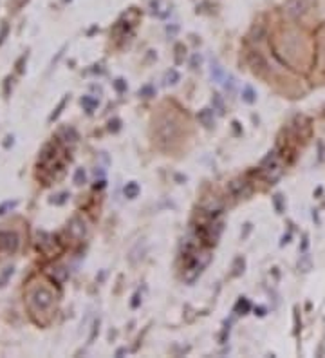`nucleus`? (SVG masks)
<instances>
[{
	"label": "nucleus",
	"mask_w": 325,
	"mask_h": 358,
	"mask_svg": "<svg viewBox=\"0 0 325 358\" xmlns=\"http://www.w3.org/2000/svg\"><path fill=\"white\" fill-rule=\"evenodd\" d=\"M243 100L246 101V103H255V101H257V92L253 91L252 87H244L243 89Z\"/></svg>",
	"instance_id": "nucleus-17"
},
{
	"label": "nucleus",
	"mask_w": 325,
	"mask_h": 358,
	"mask_svg": "<svg viewBox=\"0 0 325 358\" xmlns=\"http://www.w3.org/2000/svg\"><path fill=\"white\" fill-rule=\"evenodd\" d=\"M139 192H141V188H139V185L136 183V181H130V183H127L125 197H129V199H136V197L139 196Z\"/></svg>",
	"instance_id": "nucleus-13"
},
{
	"label": "nucleus",
	"mask_w": 325,
	"mask_h": 358,
	"mask_svg": "<svg viewBox=\"0 0 325 358\" xmlns=\"http://www.w3.org/2000/svg\"><path fill=\"white\" fill-rule=\"evenodd\" d=\"M255 311H259V313H257V315H260V317H262V315H264V308H259V310H255Z\"/></svg>",
	"instance_id": "nucleus-37"
},
{
	"label": "nucleus",
	"mask_w": 325,
	"mask_h": 358,
	"mask_svg": "<svg viewBox=\"0 0 325 358\" xmlns=\"http://www.w3.org/2000/svg\"><path fill=\"white\" fill-rule=\"evenodd\" d=\"M82 105H83V107H85L87 113L91 114L92 110H94L96 107H98V100H96V98H92V96H83L82 98Z\"/></svg>",
	"instance_id": "nucleus-16"
},
{
	"label": "nucleus",
	"mask_w": 325,
	"mask_h": 358,
	"mask_svg": "<svg viewBox=\"0 0 325 358\" xmlns=\"http://www.w3.org/2000/svg\"><path fill=\"white\" fill-rule=\"evenodd\" d=\"M139 297H141V295H139V292H138L134 295V301H132V308H138L139 306Z\"/></svg>",
	"instance_id": "nucleus-35"
},
{
	"label": "nucleus",
	"mask_w": 325,
	"mask_h": 358,
	"mask_svg": "<svg viewBox=\"0 0 325 358\" xmlns=\"http://www.w3.org/2000/svg\"><path fill=\"white\" fill-rule=\"evenodd\" d=\"M60 138L65 141V143H74V141L78 140V136H76L74 129H62Z\"/></svg>",
	"instance_id": "nucleus-15"
},
{
	"label": "nucleus",
	"mask_w": 325,
	"mask_h": 358,
	"mask_svg": "<svg viewBox=\"0 0 325 358\" xmlns=\"http://www.w3.org/2000/svg\"><path fill=\"white\" fill-rule=\"evenodd\" d=\"M197 120H199V122L203 123L206 129H212L213 123H215V118H213V110L212 109L199 110V114H197Z\"/></svg>",
	"instance_id": "nucleus-11"
},
{
	"label": "nucleus",
	"mask_w": 325,
	"mask_h": 358,
	"mask_svg": "<svg viewBox=\"0 0 325 358\" xmlns=\"http://www.w3.org/2000/svg\"><path fill=\"white\" fill-rule=\"evenodd\" d=\"M273 203H275V208H277L278 212H282V210H284V205H282V196H280V194H277V196L273 197Z\"/></svg>",
	"instance_id": "nucleus-29"
},
{
	"label": "nucleus",
	"mask_w": 325,
	"mask_h": 358,
	"mask_svg": "<svg viewBox=\"0 0 325 358\" xmlns=\"http://www.w3.org/2000/svg\"><path fill=\"white\" fill-rule=\"evenodd\" d=\"M13 275V268H6V271L0 275V286H4L6 282H8L9 277Z\"/></svg>",
	"instance_id": "nucleus-25"
},
{
	"label": "nucleus",
	"mask_w": 325,
	"mask_h": 358,
	"mask_svg": "<svg viewBox=\"0 0 325 358\" xmlns=\"http://www.w3.org/2000/svg\"><path fill=\"white\" fill-rule=\"evenodd\" d=\"M213 110H217L219 114L224 113V103H222V100L219 94H215V96H213Z\"/></svg>",
	"instance_id": "nucleus-21"
},
{
	"label": "nucleus",
	"mask_w": 325,
	"mask_h": 358,
	"mask_svg": "<svg viewBox=\"0 0 325 358\" xmlns=\"http://www.w3.org/2000/svg\"><path fill=\"white\" fill-rule=\"evenodd\" d=\"M139 94H141V96H145V98H148V96H152V94H154V91H152V87H145V89H141V91H139Z\"/></svg>",
	"instance_id": "nucleus-31"
},
{
	"label": "nucleus",
	"mask_w": 325,
	"mask_h": 358,
	"mask_svg": "<svg viewBox=\"0 0 325 358\" xmlns=\"http://www.w3.org/2000/svg\"><path fill=\"white\" fill-rule=\"evenodd\" d=\"M178 136H179V127H178V123H175V120L168 118V116L159 120V123H157V127H156V138H157V143H159L161 147H166V145L173 143V141L178 140Z\"/></svg>",
	"instance_id": "nucleus-2"
},
{
	"label": "nucleus",
	"mask_w": 325,
	"mask_h": 358,
	"mask_svg": "<svg viewBox=\"0 0 325 358\" xmlns=\"http://www.w3.org/2000/svg\"><path fill=\"white\" fill-rule=\"evenodd\" d=\"M65 199H67V194H60V196H58L57 201H55V199H52V203H57V205H62V203H64Z\"/></svg>",
	"instance_id": "nucleus-32"
},
{
	"label": "nucleus",
	"mask_w": 325,
	"mask_h": 358,
	"mask_svg": "<svg viewBox=\"0 0 325 358\" xmlns=\"http://www.w3.org/2000/svg\"><path fill=\"white\" fill-rule=\"evenodd\" d=\"M210 73H212L213 82H217V83L226 82V73H224V69L219 66V64H212V69H210Z\"/></svg>",
	"instance_id": "nucleus-12"
},
{
	"label": "nucleus",
	"mask_w": 325,
	"mask_h": 358,
	"mask_svg": "<svg viewBox=\"0 0 325 358\" xmlns=\"http://www.w3.org/2000/svg\"><path fill=\"white\" fill-rule=\"evenodd\" d=\"M15 206H17V201H13V203L8 201V203H4V205L0 206V215H4L6 212H8V210H13Z\"/></svg>",
	"instance_id": "nucleus-27"
},
{
	"label": "nucleus",
	"mask_w": 325,
	"mask_h": 358,
	"mask_svg": "<svg viewBox=\"0 0 325 358\" xmlns=\"http://www.w3.org/2000/svg\"><path fill=\"white\" fill-rule=\"evenodd\" d=\"M114 87H116V91L117 92H123V91H127V82L125 80H116V82H114Z\"/></svg>",
	"instance_id": "nucleus-28"
},
{
	"label": "nucleus",
	"mask_w": 325,
	"mask_h": 358,
	"mask_svg": "<svg viewBox=\"0 0 325 358\" xmlns=\"http://www.w3.org/2000/svg\"><path fill=\"white\" fill-rule=\"evenodd\" d=\"M9 145H13V138H11V136H9V138H6V143H4L6 149H9Z\"/></svg>",
	"instance_id": "nucleus-36"
},
{
	"label": "nucleus",
	"mask_w": 325,
	"mask_h": 358,
	"mask_svg": "<svg viewBox=\"0 0 325 358\" xmlns=\"http://www.w3.org/2000/svg\"><path fill=\"white\" fill-rule=\"evenodd\" d=\"M69 234L74 237V239H83V237L87 236V223L83 221V217L76 215V217L71 219Z\"/></svg>",
	"instance_id": "nucleus-7"
},
{
	"label": "nucleus",
	"mask_w": 325,
	"mask_h": 358,
	"mask_svg": "<svg viewBox=\"0 0 325 358\" xmlns=\"http://www.w3.org/2000/svg\"><path fill=\"white\" fill-rule=\"evenodd\" d=\"M52 302H55V295H52L51 289L43 288V286H40V288L31 293V306L36 308V310H49L52 306Z\"/></svg>",
	"instance_id": "nucleus-4"
},
{
	"label": "nucleus",
	"mask_w": 325,
	"mask_h": 358,
	"mask_svg": "<svg viewBox=\"0 0 325 358\" xmlns=\"http://www.w3.org/2000/svg\"><path fill=\"white\" fill-rule=\"evenodd\" d=\"M108 129H110V131L116 132L117 129H120V122H117V120H114V122H110V127H108Z\"/></svg>",
	"instance_id": "nucleus-34"
},
{
	"label": "nucleus",
	"mask_w": 325,
	"mask_h": 358,
	"mask_svg": "<svg viewBox=\"0 0 325 358\" xmlns=\"http://www.w3.org/2000/svg\"><path fill=\"white\" fill-rule=\"evenodd\" d=\"M298 266H300V270H302V271L311 270V261H309V257H303L302 261L298 262Z\"/></svg>",
	"instance_id": "nucleus-26"
},
{
	"label": "nucleus",
	"mask_w": 325,
	"mask_h": 358,
	"mask_svg": "<svg viewBox=\"0 0 325 358\" xmlns=\"http://www.w3.org/2000/svg\"><path fill=\"white\" fill-rule=\"evenodd\" d=\"M65 103H67V96H65L64 100L60 101V105H58V107H57V110H55V113L51 114V118H49V120H51V122H52V120H57L58 116H60V113H62V109H64V107H65Z\"/></svg>",
	"instance_id": "nucleus-24"
},
{
	"label": "nucleus",
	"mask_w": 325,
	"mask_h": 358,
	"mask_svg": "<svg viewBox=\"0 0 325 358\" xmlns=\"http://www.w3.org/2000/svg\"><path fill=\"white\" fill-rule=\"evenodd\" d=\"M150 9H152V15H156L157 18H165L168 17L170 13V6L166 0H152Z\"/></svg>",
	"instance_id": "nucleus-9"
},
{
	"label": "nucleus",
	"mask_w": 325,
	"mask_h": 358,
	"mask_svg": "<svg viewBox=\"0 0 325 358\" xmlns=\"http://www.w3.org/2000/svg\"><path fill=\"white\" fill-rule=\"evenodd\" d=\"M244 264H246V262H244L243 257H237V259H235V262H233V271H231V275H233V277L240 275V273H243V271H244Z\"/></svg>",
	"instance_id": "nucleus-19"
},
{
	"label": "nucleus",
	"mask_w": 325,
	"mask_h": 358,
	"mask_svg": "<svg viewBox=\"0 0 325 358\" xmlns=\"http://www.w3.org/2000/svg\"><path fill=\"white\" fill-rule=\"evenodd\" d=\"M57 145L55 143H48L45 147L42 149V152H40V157H38V162L42 163V165H51L55 159H57Z\"/></svg>",
	"instance_id": "nucleus-8"
},
{
	"label": "nucleus",
	"mask_w": 325,
	"mask_h": 358,
	"mask_svg": "<svg viewBox=\"0 0 325 358\" xmlns=\"http://www.w3.org/2000/svg\"><path fill=\"white\" fill-rule=\"evenodd\" d=\"M85 171H83V169H78V171L74 172V183L76 185H83L85 183Z\"/></svg>",
	"instance_id": "nucleus-22"
},
{
	"label": "nucleus",
	"mask_w": 325,
	"mask_h": 358,
	"mask_svg": "<svg viewBox=\"0 0 325 358\" xmlns=\"http://www.w3.org/2000/svg\"><path fill=\"white\" fill-rule=\"evenodd\" d=\"M308 6V0H289L287 2V13L293 15V17H298V15L305 13Z\"/></svg>",
	"instance_id": "nucleus-10"
},
{
	"label": "nucleus",
	"mask_w": 325,
	"mask_h": 358,
	"mask_svg": "<svg viewBox=\"0 0 325 358\" xmlns=\"http://www.w3.org/2000/svg\"><path fill=\"white\" fill-rule=\"evenodd\" d=\"M179 82V73L175 69H172V71H168V73H166V76H165V83L166 85H175V83Z\"/></svg>",
	"instance_id": "nucleus-20"
},
{
	"label": "nucleus",
	"mask_w": 325,
	"mask_h": 358,
	"mask_svg": "<svg viewBox=\"0 0 325 358\" xmlns=\"http://www.w3.org/2000/svg\"><path fill=\"white\" fill-rule=\"evenodd\" d=\"M250 64H252V67L253 69H264L266 67V62H264V58L260 57L259 52H252V55H250Z\"/></svg>",
	"instance_id": "nucleus-14"
},
{
	"label": "nucleus",
	"mask_w": 325,
	"mask_h": 358,
	"mask_svg": "<svg viewBox=\"0 0 325 358\" xmlns=\"http://www.w3.org/2000/svg\"><path fill=\"white\" fill-rule=\"evenodd\" d=\"M228 188H230L231 196L237 197V199H246V197L252 196L253 192L252 183H247L244 179H233Z\"/></svg>",
	"instance_id": "nucleus-6"
},
{
	"label": "nucleus",
	"mask_w": 325,
	"mask_h": 358,
	"mask_svg": "<svg viewBox=\"0 0 325 358\" xmlns=\"http://www.w3.org/2000/svg\"><path fill=\"white\" fill-rule=\"evenodd\" d=\"M212 261V255L210 252H197L195 255H192L190 259H187V268H185V273H182V279L187 280L188 284L195 282V280L199 279L203 270L210 264Z\"/></svg>",
	"instance_id": "nucleus-1"
},
{
	"label": "nucleus",
	"mask_w": 325,
	"mask_h": 358,
	"mask_svg": "<svg viewBox=\"0 0 325 358\" xmlns=\"http://www.w3.org/2000/svg\"><path fill=\"white\" fill-rule=\"evenodd\" d=\"M201 60H203V58H201L199 55H194V58H192V67L197 69V66H201Z\"/></svg>",
	"instance_id": "nucleus-30"
},
{
	"label": "nucleus",
	"mask_w": 325,
	"mask_h": 358,
	"mask_svg": "<svg viewBox=\"0 0 325 358\" xmlns=\"http://www.w3.org/2000/svg\"><path fill=\"white\" fill-rule=\"evenodd\" d=\"M260 174L264 176L269 183L277 181L278 176L282 174V165L280 162H278L277 152H269L268 156L264 157V162L260 163Z\"/></svg>",
	"instance_id": "nucleus-3"
},
{
	"label": "nucleus",
	"mask_w": 325,
	"mask_h": 358,
	"mask_svg": "<svg viewBox=\"0 0 325 358\" xmlns=\"http://www.w3.org/2000/svg\"><path fill=\"white\" fill-rule=\"evenodd\" d=\"M6 35H8V26L2 27V33H0V44L6 40Z\"/></svg>",
	"instance_id": "nucleus-33"
},
{
	"label": "nucleus",
	"mask_w": 325,
	"mask_h": 358,
	"mask_svg": "<svg viewBox=\"0 0 325 358\" xmlns=\"http://www.w3.org/2000/svg\"><path fill=\"white\" fill-rule=\"evenodd\" d=\"M18 245H20V239H18L17 231L11 230H2L0 231V250L4 254L11 255L18 250Z\"/></svg>",
	"instance_id": "nucleus-5"
},
{
	"label": "nucleus",
	"mask_w": 325,
	"mask_h": 358,
	"mask_svg": "<svg viewBox=\"0 0 325 358\" xmlns=\"http://www.w3.org/2000/svg\"><path fill=\"white\" fill-rule=\"evenodd\" d=\"M250 302H247V299H240V301L237 302V306H235V313H238V315H244V313H247V311H250Z\"/></svg>",
	"instance_id": "nucleus-18"
},
{
	"label": "nucleus",
	"mask_w": 325,
	"mask_h": 358,
	"mask_svg": "<svg viewBox=\"0 0 325 358\" xmlns=\"http://www.w3.org/2000/svg\"><path fill=\"white\" fill-rule=\"evenodd\" d=\"M182 52H187L185 45H175V64H182Z\"/></svg>",
	"instance_id": "nucleus-23"
}]
</instances>
